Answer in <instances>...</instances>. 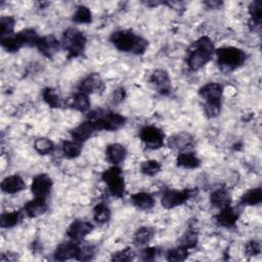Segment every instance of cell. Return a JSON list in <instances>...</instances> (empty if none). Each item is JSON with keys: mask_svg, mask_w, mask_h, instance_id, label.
I'll return each mask as SVG.
<instances>
[{"mask_svg": "<svg viewBox=\"0 0 262 262\" xmlns=\"http://www.w3.org/2000/svg\"><path fill=\"white\" fill-rule=\"evenodd\" d=\"M215 53V47L213 41L203 36L195 40L186 51V64L190 71H199L206 66Z\"/></svg>", "mask_w": 262, "mask_h": 262, "instance_id": "6da1fadb", "label": "cell"}, {"mask_svg": "<svg viewBox=\"0 0 262 262\" xmlns=\"http://www.w3.org/2000/svg\"><path fill=\"white\" fill-rule=\"evenodd\" d=\"M110 41L119 51L130 52L137 55L143 54L148 47V41L136 35L131 30H119L114 32L110 37Z\"/></svg>", "mask_w": 262, "mask_h": 262, "instance_id": "7a4b0ae2", "label": "cell"}, {"mask_svg": "<svg viewBox=\"0 0 262 262\" xmlns=\"http://www.w3.org/2000/svg\"><path fill=\"white\" fill-rule=\"evenodd\" d=\"M200 97L205 101L204 112L208 118H215L221 111L223 86L216 82L207 83L199 90Z\"/></svg>", "mask_w": 262, "mask_h": 262, "instance_id": "3957f363", "label": "cell"}, {"mask_svg": "<svg viewBox=\"0 0 262 262\" xmlns=\"http://www.w3.org/2000/svg\"><path fill=\"white\" fill-rule=\"evenodd\" d=\"M86 120L91 122L97 131H116L123 127L126 122L124 116L103 108H97L90 112L87 115Z\"/></svg>", "mask_w": 262, "mask_h": 262, "instance_id": "277c9868", "label": "cell"}, {"mask_svg": "<svg viewBox=\"0 0 262 262\" xmlns=\"http://www.w3.org/2000/svg\"><path fill=\"white\" fill-rule=\"evenodd\" d=\"M217 56V63L223 73H230L242 67L247 54L244 50L233 46H224L215 50Z\"/></svg>", "mask_w": 262, "mask_h": 262, "instance_id": "5b68a950", "label": "cell"}, {"mask_svg": "<svg viewBox=\"0 0 262 262\" xmlns=\"http://www.w3.org/2000/svg\"><path fill=\"white\" fill-rule=\"evenodd\" d=\"M87 39L83 32L76 28H69L62 34L61 46L68 52L69 58L84 55Z\"/></svg>", "mask_w": 262, "mask_h": 262, "instance_id": "8992f818", "label": "cell"}, {"mask_svg": "<svg viewBox=\"0 0 262 262\" xmlns=\"http://www.w3.org/2000/svg\"><path fill=\"white\" fill-rule=\"evenodd\" d=\"M101 179L107 185L108 191L113 196L122 198L125 193V181L122 177V170L119 166H112L104 170Z\"/></svg>", "mask_w": 262, "mask_h": 262, "instance_id": "52a82bcc", "label": "cell"}, {"mask_svg": "<svg viewBox=\"0 0 262 262\" xmlns=\"http://www.w3.org/2000/svg\"><path fill=\"white\" fill-rule=\"evenodd\" d=\"M195 193L194 189L185 188L183 190L167 189L161 199V204L165 209H173L186 203Z\"/></svg>", "mask_w": 262, "mask_h": 262, "instance_id": "ba28073f", "label": "cell"}, {"mask_svg": "<svg viewBox=\"0 0 262 262\" xmlns=\"http://www.w3.org/2000/svg\"><path fill=\"white\" fill-rule=\"evenodd\" d=\"M139 137L147 148L159 149L164 144L165 135L160 128L152 125H147L141 128Z\"/></svg>", "mask_w": 262, "mask_h": 262, "instance_id": "9c48e42d", "label": "cell"}, {"mask_svg": "<svg viewBox=\"0 0 262 262\" xmlns=\"http://www.w3.org/2000/svg\"><path fill=\"white\" fill-rule=\"evenodd\" d=\"M79 92L85 94H92L101 92L104 89V83L98 73H92L86 76L78 85Z\"/></svg>", "mask_w": 262, "mask_h": 262, "instance_id": "30bf717a", "label": "cell"}, {"mask_svg": "<svg viewBox=\"0 0 262 262\" xmlns=\"http://www.w3.org/2000/svg\"><path fill=\"white\" fill-rule=\"evenodd\" d=\"M149 83L163 95H168L171 91V80L168 73L164 70H155L148 79Z\"/></svg>", "mask_w": 262, "mask_h": 262, "instance_id": "8fae6325", "label": "cell"}, {"mask_svg": "<svg viewBox=\"0 0 262 262\" xmlns=\"http://www.w3.org/2000/svg\"><path fill=\"white\" fill-rule=\"evenodd\" d=\"M194 145V137L188 132H179L168 139V146L180 152L189 151Z\"/></svg>", "mask_w": 262, "mask_h": 262, "instance_id": "7c38bea8", "label": "cell"}, {"mask_svg": "<svg viewBox=\"0 0 262 262\" xmlns=\"http://www.w3.org/2000/svg\"><path fill=\"white\" fill-rule=\"evenodd\" d=\"M92 229L93 225L90 222L78 219L70 224L67 230V235L74 242H80L87 234H89L92 231Z\"/></svg>", "mask_w": 262, "mask_h": 262, "instance_id": "4fadbf2b", "label": "cell"}, {"mask_svg": "<svg viewBox=\"0 0 262 262\" xmlns=\"http://www.w3.org/2000/svg\"><path fill=\"white\" fill-rule=\"evenodd\" d=\"M52 180L49 175L45 173H41L36 175L31 184V190L35 196L46 198L51 190Z\"/></svg>", "mask_w": 262, "mask_h": 262, "instance_id": "5bb4252c", "label": "cell"}, {"mask_svg": "<svg viewBox=\"0 0 262 262\" xmlns=\"http://www.w3.org/2000/svg\"><path fill=\"white\" fill-rule=\"evenodd\" d=\"M80 252V246L76 244L75 242H66L62 244H59L54 253L53 258L57 261H66L72 258H77L78 254Z\"/></svg>", "mask_w": 262, "mask_h": 262, "instance_id": "9a60e30c", "label": "cell"}, {"mask_svg": "<svg viewBox=\"0 0 262 262\" xmlns=\"http://www.w3.org/2000/svg\"><path fill=\"white\" fill-rule=\"evenodd\" d=\"M36 47L45 57L52 58L59 49V42L53 35H47L40 37Z\"/></svg>", "mask_w": 262, "mask_h": 262, "instance_id": "2e32d148", "label": "cell"}, {"mask_svg": "<svg viewBox=\"0 0 262 262\" xmlns=\"http://www.w3.org/2000/svg\"><path fill=\"white\" fill-rule=\"evenodd\" d=\"M239 217L238 212L230 205L220 209V212L215 216L216 223L222 227L234 226Z\"/></svg>", "mask_w": 262, "mask_h": 262, "instance_id": "e0dca14e", "label": "cell"}, {"mask_svg": "<svg viewBox=\"0 0 262 262\" xmlns=\"http://www.w3.org/2000/svg\"><path fill=\"white\" fill-rule=\"evenodd\" d=\"M95 132H97V130L94 127V125L91 122H89L88 120H86L83 123H81L80 125H78L77 127H75L71 131V135H72L73 140L83 143L86 140H88Z\"/></svg>", "mask_w": 262, "mask_h": 262, "instance_id": "ac0fdd59", "label": "cell"}, {"mask_svg": "<svg viewBox=\"0 0 262 262\" xmlns=\"http://www.w3.org/2000/svg\"><path fill=\"white\" fill-rule=\"evenodd\" d=\"M47 209L48 206L46 203V198L39 196H35L33 200L29 201L24 207L26 215L30 218H36L43 215L47 211Z\"/></svg>", "mask_w": 262, "mask_h": 262, "instance_id": "d6986e66", "label": "cell"}, {"mask_svg": "<svg viewBox=\"0 0 262 262\" xmlns=\"http://www.w3.org/2000/svg\"><path fill=\"white\" fill-rule=\"evenodd\" d=\"M105 156L113 166H119L125 161L127 150L126 147L120 143H111L105 148Z\"/></svg>", "mask_w": 262, "mask_h": 262, "instance_id": "ffe728a7", "label": "cell"}, {"mask_svg": "<svg viewBox=\"0 0 262 262\" xmlns=\"http://www.w3.org/2000/svg\"><path fill=\"white\" fill-rule=\"evenodd\" d=\"M25 188H26V183L19 175L8 176V177L4 178L1 182L2 191L9 193V194L19 192Z\"/></svg>", "mask_w": 262, "mask_h": 262, "instance_id": "44dd1931", "label": "cell"}, {"mask_svg": "<svg viewBox=\"0 0 262 262\" xmlns=\"http://www.w3.org/2000/svg\"><path fill=\"white\" fill-rule=\"evenodd\" d=\"M249 13H250V20L249 27L251 31L260 32L261 28V15H262V1L255 0L250 3L249 5Z\"/></svg>", "mask_w": 262, "mask_h": 262, "instance_id": "7402d4cb", "label": "cell"}, {"mask_svg": "<svg viewBox=\"0 0 262 262\" xmlns=\"http://www.w3.org/2000/svg\"><path fill=\"white\" fill-rule=\"evenodd\" d=\"M211 204L219 209H222L226 206H229L231 203L230 193L225 187H219L215 189L210 195Z\"/></svg>", "mask_w": 262, "mask_h": 262, "instance_id": "603a6c76", "label": "cell"}, {"mask_svg": "<svg viewBox=\"0 0 262 262\" xmlns=\"http://www.w3.org/2000/svg\"><path fill=\"white\" fill-rule=\"evenodd\" d=\"M131 203L139 210L147 211L155 206V200L151 194L147 192H137L131 195Z\"/></svg>", "mask_w": 262, "mask_h": 262, "instance_id": "cb8c5ba5", "label": "cell"}, {"mask_svg": "<svg viewBox=\"0 0 262 262\" xmlns=\"http://www.w3.org/2000/svg\"><path fill=\"white\" fill-rule=\"evenodd\" d=\"M176 164L178 167L185 169H195L200 167L201 161L192 151L180 152L176 159Z\"/></svg>", "mask_w": 262, "mask_h": 262, "instance_id": "d4e9b609", "label": "cell"}, {"mask_svg": "<svg viewBox=\"0 0 262 262\" xmlns=\"http://www.w3.org/2000/svg\"><path fill=\"white\" fill-rule=\"evenodd\" d=\"M68 104L72 108L81 113H85L90 108V100L88 98V95L82 92H78L73 97H71L68 100Z\"/></svg>", "mask_w": 262, "mask_h": 262, "instance_id": "484cf974", "label": "cell"}, {"mask_svg": "<svg viewBox=\"0 0 262 262\" xmlns=\"http://www.w3.org/2000/svg\"><path fill=\"white\" fill-rule=\"evenodd\" d=\"M155 234V229L149 226H142L138 228L133 235V244L137 247L147 245Z\"/></svg>", "mask_w": 262, "mask_h": 262, "instance_id": "4316f807", "label": "cell"}, {"mask_svg": "<svg viewBox=\"0 0 262 262\" xmlns=\"http://www.w3.org/2000/svg\"><path fill=\"white\" fill-rule=\"evenodd\" d=\"M262 202V190L255 187L247 190L241 198L239 204L243 206H256Z\"/></svg>", "mask_w": 262, "mask_h": 262, "instance_id": "83f0119b", "label": "cell"}, {"mask_svg": "<svg viewBox=\"0 0 262 262\" xmlns=\"http://www.w3.org/2000/svg\"><path fill=\"white\" fill-rule=\"evenodd\" d=\"M61 150L66 158L75 159L79 157L82 151V143L76 140H64L61 143Z\"/></svg>", "mask_w": 262, "mask_h": 262, "instance_id": "f1b7e54d", "label": "cell"}, {"mask_svg": "<svg viewBox=\"0 0 262 262\" xmlns=\"http://www.w3.org/2000/svg\"><path fill=\"white\" fill-rule=\"evenodd\" d=\"M23 219V214L19 211L4 212L0 217V225L2 228H10L17 225Z\"/></svg>", "mask_w": 262, "mask_h": 262, "instance_id": "f546056e", "label": "cell"}, {"mask_svg": "<svg viewBox=\"0 0 262 262\" xmlns=\"http://www.w3.org/2000/svg\"><path fill=\"white\" fill-rule=\"evenodd\" d=\"M111 210L104 203L97 204L93 209V219L98 224H105L111 219Z\"/></svg>", "mask_w": 262, "mask_h": 262, "instance_id": "4dcf8cb0", "label": "cell"}, {"mask_svg": "<svg viewBox=\"0 0 262 262\" xmlns=\"http://www.w3.org/2000/svg\"><path fill=\"white\" fill-rule=\"evenodd\" d=\"M0 43H1V46L8 52H15L19 50L23 46H25L18 34L1 38Z\"/></svg>", "mask_w": 262, "mask_h": 262, "instance_id": "1f68e13d", "label": "cell"}, {"mask_svg": "<svg viewBox=\"0 0 262 262\" xmlns=\"http://www.w3.org/2000/svg\"><path fill=\"white\" fill-rule=\"evenodd\" d=\"M42 97L44 101L52 108H58L61 106V100L53 88H44L42 91Z\"/></svg>", "mask_w": 262, "mask_h": 262, "instance_id": "d6a6232c", "label": "cell"}, {"mask_svg": "<svg viewBox=\"0 0 262 262\" xmlns=\"http://www.w3.org/2000/svg\"><path fill=\"white\" fill-rule=\"evenodd\" d=\"M73 20L77 24H90L92 20L90 9L84 5L77 6L73 14Z\"/></svg>", "mask_w": 262, "mask_h": 262, "instance_id": "836d02e7", "label": "cell"}, {"mask_svg": "<svg viewBox=\"0 0 262 262\" xmlns=\"http://www.w3.org/2000/svg\"><path fill=\"white\" fill-rule=\"evenodd\" d=\"M34 148L39 155L46 156L53 150L54 144H53L52 140H50L49 138L40 137V138L36 139V141L34 142Z\"/></svg>", "mask_w": 262, "mask_h": 262, "instance_id": "e575fe53", "label": "cell"}, {"mask_svg": "<svg viewBox=\"0 0 262 262\" xmlns=\"http://www.w3.org/2000/svg\"><path fill=\"white\" fill-rule=\"evenodd\" d=\"M18 36L20 37L24 45L27 46H36L40 37L34 29H25L18 32Z\"/></svg>", "mask_w": 262, "mask_h": 262, "instance_id": "d590c367", "label": "cell"}, {"mask_svg": "<svg viewBox=\"0 0 262 262\" xmlns=\"http://www.w3.org/2000/svg\"><path fill=\"white\" fill-rule=\"evenodd\" d=\"M162 169L161 164L156 160H147L141 163L140 171L142 174L147 176H155Z\"/></svg>", "mask_w": 262, "mask_h": 262, "instance_id": "8d00e7d4", "label": "cell"}, {"mask_svg": "<svg viewBox=\"0 0 262 262\" xmlns=\"http://www.w3.org/2000/svg\"><path fill=\"white\" fill-rule=\"evenodd\" d=\"M188 249L183 246H178L177 248L171 249L167 252V260L168 261H184L188 257Z\"/></svg>", "mask_w": 262, "mask_h": 262, "instance_id": "74e56055", "label": "cell"}, {"mask_svg": "<svg viewBox=\"0 0 262 262\" xmlns=\"http://www.w3.org/2000/svg\"><path fill=\"white\" fill-rule=\"evenodd\" d=\"M15 19L12 16H2L0 18V36L1 38L12 35Z\"/></svg>", "mask_w": 262, "mask_h": 262, "instance_id": "f35d334b", "label": "cell"}, {"mask_svg": "<svg viewBox=\"0 0 262 262\" xmlns=\"http://www.w3.org/2000/svg\"><path fill=\"white\" fill-rule=\"evenodd\" d=\"M198 244V232L192 228L188 229L181 237L180 245L187 248L188 250L195 247Z\"/></svg>", "mask_w": 262, "mask_h": 262, "instance_id": "ab89813d", "label": "cell"}, {"mask_svg": "<svg viewBox=\"0 0 262 262\" xmlns=\"http://www.w3.org/2000/svg\"><path fill=\"white\" fill-rule=\"evenodd\" d=\"M135 258V253L131 248H126L123 250H120L112 255L111 260L112 261H119V262H125V261H131Z\"/></svg>", "mask_w": 262, "mask_h": 262, "instance_id": "60d3db41", "label": "cell"}, {"mask_svg": "<svg viewBox=\"0 0 262 262\" xmlns=\"http://www.w3.org/2000/svg\"><path fill=\"white\" fill-rule=\"evenodd\" d=\"M95 256V248L92 246L80 247V252L77 256V260L79 261H89L92 260Z\"/></svg>", "mask_w": 262, "mask_h": 262, "instance_id": "b9f144b4", "label": "cell"}, {"mask_svg": "<svg viewBox=\"0 0 262 262\" xmlns=\"http://www.w3.org/2000/svg\"><path fill=\"white\" fill-rule=\"evenodd\" d=\"M261 253V245L257 241H250L245 246V254L247 256H257Z\"/></svg>", "mask_w": 262, "mask_h": 262, "instance_id": "7bdbcfd3", "label": "cell"}, {"mask_svg": "<svg viewBox=\"0 0 262 262\" xmlns=\"http://www.w3.org/2000/svg\"><path fill=\"white\" fill-rule=\"evenodd\" d=\"M159 248H156V247H146L145 249H143L141 251V254H140V257L143 261H151L154 260L157 255L159 254Z\"/></svg>", "mask_w": 262, "mask_h": 262, "instance_id": "ee69618b", "label": "cell"}, {"mask_svg": "<svg viewBox=\"0 0 262 262\" xmlns=\"http://www.w3.org/2000/svg\"><path fill=\"white\" fill-rule=\"evenodd\" d=\"M125 97H126L125 88L119 87L113 92V94L111 96V101L113 104H119L120 102H122L125 99Z\"/></svg>", "mask_w": 262, "mask_h": 262, "instance_id": "f6af8a7d", "label": "cell"}, {"mask_svg": "<svg viewBox=\"0 0 262 262\" xmlns=\"http://www.w3.org/2000/svg\"><path fill=\"white\" fill-rule=\"evenodd\" d=\"M17 259V255L15 254H10V253H6V254H2L0 257L1 261H14Z\"/></svg>", "mask_w": 262, "mask_h": 262, "instance_id": "bcb514c9", "label": "cell"}, {"mask_svg": "<svg viewBox=\"0 0 262 262\" xmlns=\"http://www.w3.org/2000/svg\"><path fill=\"white\" fill-rule=\"evenodd\" d=\"M206 5H208L210 8H218L220 5H222V2L220 1H208L205 2Z\"/></svg>", "mask_w": 262, "mask_h": 262, "instance_id": "7dc6e473", "label": "cell"}]
</instances>
